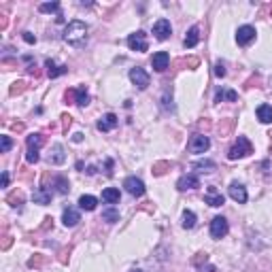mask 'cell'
<instances>
[{
  "instance_id": "6da1fadb",
  "label": "cell",
  "mask_w": 272,
  "mask_h": 272,
  "mask_svg": "<svg viewBox=\"0 0 272 272\" xmlns=\"http://www.w3.org/2000/svg\"><path fill=\"white\" fill-rule=\"evenodd\" d=\"M87 24L85 22H81V20H75V22H70L66 28H64V34H62V39H64L68 45H72L75 49H83L85 45H87Z\"/></svg>"
},
{
  "instance_id": "7a4b0ae2",
  "label": "cell",
  "mask_w": 272,
  "mask_h": 272,
  "mask_svg": "<svg viewBox=\"0 0 272 272\" xmlns=\"http://www.w3.org/2000/svg\"><path fill=\"white\" fill-rule=\"evenodd\" d=\"M249 153H253V145L249 143L247 136H238V141L232 145L230 151H228V160H240V158H247Z\"/></svg>"
},
{
  "instance_id": "3957f363",
  "label": "cell",
  "mask_w": 272,
  "mask_h": 272,
  "mask_svg": "<svg viewBox=\"0 0 272 272\" xmlns=\"http://www.w3.org/2000/svg\"><path fill=\"white\" fill-rule=\"evenodd\" d=\"M43 143H45V136L43 134H30L28 139H26V145H28V153H26V160L30 162V164H36L39 162V149L43 147Z\"/></svg>"
},
{
  "instance_id": "277c9868",
  "label": "cell",
  "mask_w": 272,
  "mask_h": 272,
  "mask_svg": "<svg viewBox=\"0 0 272 272\" xmlns=\"http://www.w3.org/2000/svg\"><path fill=\"white\" fill-rule=\"evenodd\" d=\"M128 47H130L132 51H139V53L147 51V49H149L147 34H145L143 30H136V32H132V34L128 36Z\"/></svg>"
},
{
  "instance_id": "5b68a950",
  "label": "cell",
  "mask_w": 272,
  "mask_h": 272,
  "mask_svg": "<svg viewBox=\"0 0 272 272\" xmlns=\"http://www.w3.org/2000/svg\"><path fill=\"white\" fill-rule=\"evenodd\" d=\"M228 232H230L228 219H225V217H213V221H211V236L215 240H219V238L228 236Z\"/></svg>"
},
{
  "instance_id": "8992f818",
  "label": "cell",
  "mask_w": 272,
  "mask_h": 272,
  "mask_svg": "<svg viewBox=\"0 0 272 272\" xmlns=\"http://www.w3.org/2000/svg\"><path fill=\"white\" fill-rule=\"evenodd\" d=\"M187 149L192 153H206L208 149H211V139L204 134H194L192 141H189V145H187Z\"/></svg>"
},
{
  "instance_id": "52a82bcc",
  "label": "cell",
  "mask_w": 272,
  "mask_h": 272,
  "mask_svg": "<svg viewBox=\"0 0 272 272\" xmlns=\"http://www.w3.org/2000/svg\"><path fill=\"white\" fill-rule=\"evenodd\" d=\"M130 81H132V83L139 87V89H147L149 83H151L149 72L145 70V68H141V66H134V68L130 70Z\"/></svg>"
},
{
  "instance_id": "ba28073f",
  "label": "cell",
  "mask_w": 272,
  "mask_h": 272,
  "mask_svg": "<svg viewBox=\"0 0 272 272\" xmlns=\"http://www.w3.org/2000/svg\"><path fill=\"white\" fill-rule=\"evenodd\" d=\"M255 36H257V32L253 26H240V28L236 30V43L240 45V47H249V45L255 41Z\"/></svg>"
},
{
  "instance_id": "9c48e42d",
  "label": "cell",
  "mask_w": 272,
  "mask_h": 272,
  "mask_svg": "<svg viewBox=\"0 0 272 272\" xmlns=\"http://www.w3.org/2000/svg\"><path fill=\"white\" fill-rule=\"evenodd\" d=\"M123 187H125V192H128L130 196H134V198L145 196V183L139 177H128L123 181Z\"/></svg>"
},
{
  "instance_id": "30bf717a",
  "label": "cell",
  "mask_w": 272,
  "mask_h": 272,
  "mask_svg": "<svg viewBox=\"0 0 272 272\" xmlns=\"http://www.w3.org/2000/svg\"><path fill=\"white\" fill-rule=\"evenodd\" d=\"M230 198L234 202H238V204H244L247 202V198H249V194H247V187H244L242 183H238V181H232L230 183Z\"/></svg>"
},
{
  "instance_id": "8fae6325",
  "label": "cell",
  "mask_w": 272,
  "mask_h": 272,
  "mask_svg": "<svg viewBox=\"0 0 272 272\" xmlns=\"http://www.w3.org/2000/svg\"><path fill=\"white\" fill-rule=\"evenodd\" d=\"M170 34H172V26L168 20H158L153 24V36H156L158 41H166Z\"/></svg>"
},
{
  "instance_id": "7c38bea8",
  "label": "cell",
  "mask_w": 272,
  "mask_h": 272,
  "mask_svg": "<svg viewBox=\"0 0 272 272\" xmlns=\"http://www.w3.org/2000/svg\"><path fill=\"white\" fill-rule=\"evenodd\" d=\"M198 187H200V179H198V175H183L177 181L179 192H187V189H198Z\"/></svg>"
},
{
  "instance_id": "4fadbf2b",
  "label": "cell",
  "mask_w": 272,
  "mask_h": 272,
  "mask_svg": "<svg viewBox=\"0 0 272 272\" xmlns=\"http://www.w3.org/2000/svg\"><path fill=\"white\" fill-rule=\"evenodd\" d=\"M170 64V56L166 51H158V53H153V58H151V66L156 72H164Z\"/></svg>"
},
{
  "instance_id": "5bb4252c",
  "label": "cell",
  "mask_w": 272,
  "mask_h": 272,
  "mask_svg": "<svg viewBox=\"0 0 272 272\" xmlns=\"http://www.w3.org/2000/svg\"><path fill=\"white\" fill-rule=\"evenodd\" d=\"M62 221H64L66 228H75V225L81 221V213L75 206H66L64 213H62Z\"/></svg>"
},
{
  "instance_id": "9a60e30c",
  "label": "cell",
  "mask_w": 272,
  "mask_h": 272,
  "mask_svg": "<svg viewBox=\"0 0 272 272\" xmlns=\"http://www.w3.org/2000/svg\"><path fill=\"white\" fill-rule=\"evenodd\" d=\"M51 189L47 187V185H41V187H36L34 189V194H32V200H34V204H49L51 202Z\"/></svg>"
},
{
  "instance_id": "2e32d148",
  "label": "cell",
  "mask_w": 272,
  "mask_h": 272,
  "mask_svg": "<svg viewBox=\"0 0 272 272\" xmlns=\"http://www.w3.org/2000/svg\"><path fill=\"white\" fill-rule=\"evenodd\" d=\"M96 128L100 130V132H111V130H115V128H117V115H115V113H106V115H102Z\"/></svg>"
},
{
  "instance_id": "e0dca14e",
  "label": "cell",
  "mask_w": 272,
  "mask_h": 272,
  "mask_svg": "<svg viewBox=\"0 0 272 272\" xmlns=\"http://www.w3.org/2000/svg\"><path fill=\"white\" fill-rule=\"evenodd\" d=\"M45 68H47V77L49 79H58V77H62V75H66V72H68V66H60L53 60L45 62Z\"/></svg>"
},
{
  "instance_id": "ac0fdd59",
  "label": "cell",
  "mask_w": 272,
  "mask_h": 272,
  "mask_svg": "<svg viewBox=\"0 0 272 272\" xmlns=\"http://www.w3.org/2000/svg\"><path fill=\"white\" fill-rule=\"evenodd\" d=\"M204 202L208 204V206H223V202H225V198L217 192L215 187H208V192H206V196H204Z\"/></svg>"
},
{
  "instance_id": "d6986e66",
  "label": "cell",
  "mask_w": 272,
  "mask_h": 272,
  "mask_svg": "<svg viewBox=\"0 0 272 272\" xmlns=\"http://www.w3.org/2000/svg\"><path fill=\"white\" fill-rule=\"evenodd\" d=\"M64 160H66V156H64V147H62L60 143H56L51 147V153H49V164H64Z\"/></svg>"
},
{
  "instance_id": "ffe728a7",
  "label": "cell",
  "mask_w": 272,
  "mask_h": 272,
  "mask_svg": "<svg viewBox=\"0 0 272 272\" xmlns=\"http://www.w3.org/2000/svg\"><path fill=\"white\" fill-rule=\"evenodd\" d=\"M198 41H200V28H198V26H192L189 32H187V36H185V41H183L185 49H194L198 45Z\"/></svg>"
},
{
  "instance_id": "44dd1931",
  "label": "cell",
  "mask_w": 272,
  "mask_h": 272,
  "mask_svg": "<svg viewBox=\"0 0 272 272\" xmlns=\"http://www.w3.org/2000/svg\"><path fill=\"white\" fill-rule=\"evenodd\" d=\"M119 198H121V194H119V189L117 187H106L102 192V202L104 204H117L119 202Z\"/></svg>"
},
{
  "instance_id": "7402d4cb",
  "label": "cell",
  "mask_w": 272,
  "mask_h": 272,
  "mask_svg": "<svg viewBox=\"0 0 272 272\" xmlns=\"http://www.w3.org/2000/svg\"><path fill=\"white\" fill-rule=\"evenodd\" d=\"M255 115L261 123H272V106L270 104H259Z\"/></svg>"
},
{
  "instance_id": "603a6c76",
  "label": "cell",
  "mask_w": 272,
  "mask_h": 272,
  "mask_svg": "<svg viewBox=\"0 0 272 272\" xmlns=\"http://www.w3.org/2000/svg\"><path fill=\"white\" fill-rule=\"evenodd\" d=\"M236 98H238V94L234 92V89H219V92L215 94V102H223V100L236 102Z\"/></svg>"
},
{
  "instance_id": "cb8c5ba5",
  "label": "cell",
  "mask_w": 272,
  "mask_h": 272,
  "mask_svg": "<svg viewBox=\"0 0 272 272\" xmlns=\"http://www.w3.org/2000/svg\"><path fill=\"white\" fill-rule=\"evenodd\" d=\"M79 206L83 208V211H96V206H98V198L96 196H81L79 198Z\"/></svg>"
},
{
  "instance_id": "d4e9b609",
  "label": "cell",
  "mask_w": 272,
  "mask_h": 272,
  "mask_svg": "<svg viewBox=\"0 0 272 272\" xmlns=\"http://www.w3.org/2000/svg\"><path fill=\"white\" fill-rule=\"evenodd\" d=\"M53 187H56V194H60V196H64V194L70 192V183H68V179H64V177L53 179Z\"/></svg>"
},
{
  "instance_id": "484cf974",
  "label": "cell",
  "mask_w": 272,
  "mask_h": 272,
  "mask_svg": "<svg viewBox=\"0 0 272 272\" xmlns=\"http://www.w3.org/2000/svg\"><path fill=\"white\" fill-rule=\"evenodd\" d=\"M196 221H198V217H196L194 211H183V217H181V225H183L185 230L196 228Z\"/></svg>"
},
{
  "instance_id": "4316f807",
  "label": "cell",
  "mask_w": 272,
  "mask_h": 272,
  "mask_svg": "<svg viewBox=\"0 0 272 272\" xmlns=\"http://www.w3.org/2000/svg\"><path fill=\"white\" fill-rule=\"evenodd\" d=\"M72 96H75V102H77L79 106H87V104H89V94L85 92V87L72 89Z\"/></svg>"
},
{
  "instance_id": "83f0119b",
  "label": "cell",
  "mask_w": 272,
  "mask_h": 272,
  "mask_svg": "<svg viewBox=\"0 0 272 272\" xmlns=\"http://www.w3.org/2000/svg\"><path fill=\"white\" fill-rule=\"evenodd\" d=\"M102 219H104L106 223L119 221V211H117V208H104V211H102Z\"/></svg>"
},
{
  "instance_id": "f1b7e54d",
  "label": "cell",
  "mask_w": 272,
  "mask_h": 272,
  "mask_svg": "<svg viewBox=\"0 0 272 272\" xmlns=\"http://www.w3.org/2000/svg\"><path fill=\"white\" fill-rule=\"evenodd\" d=\"M194 168H198L200 172H213L215 170V162L213 160H198L194 164Z\"/></svg>"
},
{
  "instance_id": "f546056e",
  "label": "cell",
  "mask_w": 272,
  "mask_h": 272,
  "mask_svg": "<svg viewBox=\"0 0 272 272\" xmlns=\"http://www.w3.org/2000/svg\"><path fill=\"white\" fill-rule=\"evenodd\" d=\"M41 13H60V3H45L39 7Z\"/></svg>"
},
{
  "instance_id": "4dcf8cb0",
  "label": "cell",
  "mask_w": 272,
  "mask_h": 272,
  "mask_svg": "<svg viewBox=\"0 0 272 272\" xmlns=\"http://www.w3.org/2000/svg\"><path fill=\"white\" fill-rule=\"evenodd\" d=\"M11 147H13V141H11V136H0V151L3 153H9L11 151Z\"/></svg>"
},
{
  "instance_id": "1f68e13d",
  "label": "cell",
  "mask_w": 272,
  "mask_h": 272,
  "mask_svg": "<svg viewBox=\"0 0 272 272\" xmlns=\"http://www.w3.org/2000/svg\"><path fill=\"white\" fill-rule=\"evenodd\" d=\"M172 164H170V162H162V164H156V166H153V175H164V168H170Z\"/></svg>"
},
{
  "instance_id": "d6a6232c",
  "label": "cell",
  "mask_w": 272,
  "mask_h": 272,
  "mask_svg": "<svg viewBox=\"0 0 272 272\" xmlns=\"http://www.w3.org/2000/svg\"><path fill=\"white\" fill-rule=\"evenodd\" d=\"M215 75L217 77H225V64L223 62H217L215 64Z\"/></svg>"
},
{
  "instance_id": "836d02e7",
  "label": "cell",
  "mask_w": 272,
  "mask_h": 272,
  "mask_svg": "<svg viewBox=\"0 0 272 272\" xmlns=\"http://www.w3.org/2000/svg\"><path fill=\"white\" fill-rule=\"evenodd\" d=\"M24 41L30 43V45H34V43H36V36H32L30 32H24Z\"/></svg>"
},
{
  "instance_id": "e575fe53",
  "label": "cell",
  "mask_w": 272,
  "mask_h": 272,
  "mask_svg": "<svg viewBox=\"0 0 272 272\" xmlns=\"http://www.w3.org/2000/svg\"><path fill=\"white\" fill-rule=\"evenodd\" d=\"M113 175V160H106V177Z\"/></svg>"
},
{
  "instance_id": "d590c367",
  "label": "cell",
  "mask_w": 272,
  "mask_h": 272,
  "mask_svg": "<svg viewBox=\"0 0 272 272\" xmlns=\"http://www.w3.org/2000/svg\"><path fill=\"white\" fill-rule=\"evenodd\" d=\"M3 187H9V172H3Z\"/></svg>"
},
{
  "instance_id": "8d00e7d4",
  "label": "cell",
  "mask_w": 272,
  "mask_h": 272,
  "mask_svg": "<svg viewBox=\"0 0 272 272\" xmlns=\"http://www.w3.org/2000/svg\"><path fill=\"white\" fill-rule=\"evenodd\" d=\"M72 141H75V143H81V141H83V134H75V139H72Z\"/></svg>"
},
{
  "instance_id": "74e56055",
  "label": "cell",
  "mask_w": 272,
  "mask_h": 272,
  "mask_svg": "<svg viewBox=\"0 0 272 272\" xmlns=\"http://www.w3.org/2000/svg\"><path fill=\"white\" fill-rule=\"evenodd\" d=\"M132 272H141V270H132Z\"/></svg>"
}]
</instances>
